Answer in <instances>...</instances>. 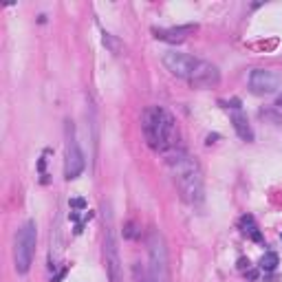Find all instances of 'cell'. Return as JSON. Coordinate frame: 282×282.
I'll return each instance as SVG.
<instances>
[{
    "label": "cell",
    "mask_w": 282,
    "mask_h": 282,
    "mask_svg": "<svg viewBox=\"0 0 282 282\" xmlns=\"http://www.w3.org/2000/svg\"><path fill=\"white\" fill-rule=\"evenodd\" d=\"M144 134L150 148L159 152H172L179 144V126L174 117L161 106H152L144 113Z\"/></svg>",
    "instance_id": "6da1fadb"
},
{
    "label": "cell",
    "mask_w": 282,
    "mask_h": 282,
    "mask_svg": "<svg viewBox=\"0 0 282 282\" xmlns=\"http://www.w3.org/2000/svg\"><path fill=\"white\" fill-rule=\"evenodd\" d=\"M163 64L168 66V70L177 78L188 80L194 86H214L219 84V70L216 66H211L209 62H203L198 57L177 53V51H168L163 55Z\"/></svg>",
    "instance_id": "7a4b0ae2"
},
{
    "label": "cell",
    "mask_w": 282,
    "mask_h": 282,
    "mask_svg": "<svg viewBox=\"0 0 282 282\" xmlns=\"http://www.w3.org/2000/svg\"><path fill=\"white\" fill-rule=\"evenodd\" d=\"M170 165L174 170V179L179 190L183 192V198L190 203H198L203 198V179H201V170H198L196 161L192 159L188 152L183 150H172L170 157Z\"/></svg>",
    "instance_id": "3957f363"
},
{
    "label": "cell",
    "mask_w": 282,
    "mask_h": 282,
    "mask_svg": "<svg viewBox=\"0 0 282 282\" xmlns=\"http://www.w3.org/2000/svg\"><path fill=\"white\" fill-rule=\"evenodd\" d=\"M36 240H38L36 223L27 221L20 229H18V236H16V269L20 273H27L29 267H31V262H33Z\"/></svg>",
    "instance_id": "277c9868"
},
{
    "label": "cell",
    "mask_w": 282,
    "mask_h": 282,
    "mask_svg": "<svg viewBox=\"0 0 282 282\" xmlns=\"http://www.w3.org/2000/svg\"><path fill=\"white\" fill-rule=\"evenodd\" d=\"M150 282H170L168 273V252H165L163 236L157 232H150Z\"/></svg>",
    "instance_id": "5b68a950"
},
{
    "label": "cell",
    "mask_w": 282,
    "mask_h": 282,
    "mask_svg": "<svg viewBox=\"0 0 282 282\" xmlns=\"http://www.w3.org/2000/svg\"><path fill=\"white\" fill-rule=\"evenodd\" d=\"M84 170V155L80 150V144L73 134V126H66V163H64V174L66 179H78Z\"/></svg>",
    "instance_id": "8992f818"
},
{
    "label": "cell",
    "mask_w": 282,
    "mask_h": 282,
    "mask_svg": "<svg viewBox=\"0 0 282 282\" xmlns=\"http://www.w3.org/2000/svg\"><path fill=\"white\" fill-rule=\"evenodd\" d=\"M104 254H106V267L111 282H124V273H121V260H119V249L117 240H115L113 229H106V238H104Z\"/></svg>",
    "instance_id": "52a82bcc"
},
{
    "label": "cell",
    "mask_w": 282,
    "mask_h": 282,
    "mask_svg": "<svg viewBox=\"0 0 282 282\" xmlns=\"http://www.w3.org/2000/svg\"><path fill=\"white\" fill-rule=\"evenodd\" d=\"M249 86L256 95H265V93H273L280 88V78L273 73V70H254L252 78H249Z\"/></svg>",
    "instance_id": "ba28073f"
},
{
    "label": "cell",
    "mask_w": 282,
    "mask_h": 282,
    "mask_svg": "<svg viewBox=\"0 0 282 282\" xmlns=\"http://www.w3.org/2000/svg\"><path fill=\"white\" fill-rule=\"evenodd\" d=\"M192 31H196V27H179V29H159L155 31L159 40H165V42H181L188 38V33H192Z\"/></svg>",
    "instance_id": "9c48e42d"
},
{
    "label": "cell",
    "mask_w": 282,
    "mask_h": 282,
    "mask_svg": "<svg viewBox=\"0 0 282 282\" xmlns=\"http://www.w3.org/2000/svg\"><path fill=\"white\" fill-rule=\"evenodd\" d=\"M232 121H234L236 132H238L242 139H247V141L254 139V132H252V128H249V121H247V117H245V115H242L240 111H236V113L232 115Z\"/></svg>",
    "instance_id": "30bf717a"
},
{
    "label": "cell",
    "mask_w": 282,
    "mask_h": 282,
    "mask_svg": "<svg viewBox=\"0 0 282 282\" xmlns=\"http://www.w3.org/2000/svg\"><path fill=\"white\" fill-rule=\"evenodd\" d=\"M240 227H242V232L249 234L254 240H262V236H260V232H258V227L254 225V219H252V216H242V219H240Z\"/></svg>",
    "instance_id": "8fae6325"
},
{
    "label": "cell",
    "mask_w": 282,
    "mask_h": 282,
    "mask_svg": "<svg viewBox=\"0 0 282 282\" xmlns=\"http://www.w3.org/2000/svg\"><path fill=\"white\" fill-rule=\"evenodd\" d=\"M260 267L265 269V271H273V269L278 267V256H275V254H271V252H269V254H265V256H262V258H260Z\"/></svg>",
    "instance_id": "7c38bea8"
},
{
    "label": "cell",
    "mask_w": 282,
    "mask_h": 282,
    "mask_svg": "<svg viewBox=\"0 0 282 282\" xmlns=\"http://www.w3.org/2000/svg\"><path fill=\"white\" fill-rule=\"evenodd\" d=\"M280 104H282V97H280Z\"/></svg>",
    "instance_id": "4fadbf2b"
}]
</instances>
